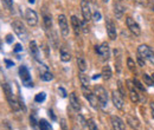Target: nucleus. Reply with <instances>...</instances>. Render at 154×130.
Returning <instances> with one entry per match:
<instances>
[{"mask_svg": "<svg viewBox=\"0 0 154 130\" xmlns=\"http://www.w3.org/2000/svg\"><path fill=\"white\" fill-rule=\"evenodd\" d=\"M2 89H4V92H5V96H6V99H7L8 104H10V107L12 108V110H13V111H18V110L20 109V104H19V102L14 98L11 86H10L7 83H4V84H2Z\"/></svg>", "mask_w": 154, "mask_h": 130, "instance_id": "obj_1", "label": "nucleus"}, {"mask_svg": "<svg viewBox=\"0 0 154 130\" xmlns=\"http://www.w3.org/2000/svg\"><path fill=\"white\" fill-rule=\"evenodd\" d=\"M95 95L97 97L98 104L102 108H106V105L108 104V92H107V90L102 85H96L95 86Z\"/></svg>", "mask_w": 154, "mask_h": 130, "instance_id": "obj_2", "label": "nucleus"}, {"mask_svg": "<svg viewBox=\"0 0 154 130\" xmlns=\"http://www.w3.org/2000/svg\"><path fill=\"white\" fill-rule=\"evenodd\" d=\"M12 27H13V31L16 32V35L21 39V40H26L27 39V31L24 26V24L19 21V20H16L12 23Z\"/></svg>", "mask_w": 154, "mask_h": 130, "instance_id": "obj_3", "label": "nucleus"}, {"mask_svg": "<svg viewBox=\"0 0 154 130\" xmlns=\"http://www.w3.org/2000/svg\"><path fill=\"white\" fill-rule=\"evenodd\" d=\"M19 76H20V79L23 82V84L27 88H32L33 86V83L31 80V76H30V72H29V69L24 65H21L19 68Z\"/></svg>", "mask_w": 154, "mask_h": 130, "instance_id": "obj_4", "label": "nucleus"}, {"mask_svg": "<svg viewBox=\"0 0 154 130\" xmlns=\"http://www.w3.org/2000/svg\"><path fill=\"white\" fill-rule=\"evenodd\" d=\"M137 52L142 58L148 59L152 64H154V52L152 51L151 47H148L147 45H140L137 49Z\"/></svg>", "mask_w": 154, "mask_h": 130, "instance_id": "obj_5", "label": "nucleus"}, {"mask_svg": "<svg viewBox=\"0 0 154 130\" xmlns=\"http://www.w3.org/2000/svg\"><path fill=\"white\" fill-rule=\"evenodd\" d=\"M82 92L84 95V97L88 99V102L90 103V105L94 108V109H97L98 107V101H97L96 95L94 92H91L89 89H87L85 86H82Z\"/></svg>", "mask_w": 154, "mask_h": 130, "instance_id": "obj_6", "label": "nucleus"}, {"mask_svg": "<svg viewBox=\"0 0 154 130\" xmlns=\"http://www.w3.org/2000/svg\"><path fill=\"white\" fill-rule=\"evenodd\" d=\"M126 25H127V27L129 29V31H131L134 36H140V35H141V29H140L139 24H137L133 18L127 17V18H126Z\"/></svg>", "mask_w": 154, "mask_h": 130, "instance_id": "obj_7", "label": "nucleus"}, {"mask_svg": "<svg viewBox=\"0 0 154 130\" xmlns=\"http://www.w3.org/2000/svg\"><path fill=\"white\" fill-rule=\"evenodd\" d=\"M58 25H59V30L63 37H68L69 36V24L68 20L65 18L64 14H60L58 17Z\"/></svg>", "mask_w": 154, "mask_h": 130, "instance_id": "obj_8", "label": "nucleus"}, {"mask_svg": "<svg viewBox=\"0 0 154 130\" xmlns=\"http://www.w3.org/2000/svg\"><path fill=\"white\" fill-rule=\"evenodd\" d=\"M25 19L27 21V24L30 26H36L38 24V17H37V13L31 10V8H27L25 11Z\"/></svg>", "mask_w": 154, "mask_h": 130, "instance_id": "obj_9", "label": "nucleus"}, {"mask_svg": "<svg viewBox=\"0 0 154 130\" xmlns=\"http://www.w3.org/2000/svg\"><path fill=\"white\" fill-rule=\"evenodd\" d=\"M81 10L84 20L88 23L91 19V11H90V5L88 0H81Z\"/></svg>", "mask_w": 154, "mask_h": 130, "instance_id": "obj_10", "label": "nucleus"}, {"mask_svg": "<svg viewBox=\"0 0 154 130\" xmlns=\"http://www.w3.org/2000/svg\"><path fill=\"white\" fill-rule=\"evenodd\" d=\"M95 51L103 59H108L110 56V51H109V45L107 43H103L102 45H96L95 46Z\"/></svg>", "mask_w": 154, "mask_h": 130, "instance_id": "obj_11", "label": "nucleus"}, {"mask_svg": "<svg viewBox=\"0 0 154 130\" xmlns=\"http://www.w3.org/2000/svg\"><path fill=\"white\" fill-rule=\"evenodd\" d=\"M112 101H113V104L115 105L116 109H122L123 108V96L120 93V91H113L112 93Z\"/></svg>", "mask_w": 154, "mask_h": 130, "instance_id": "obj_12", "label": "nucleus"}, {"mask_svg": "<svg viewBox=\"0 0 154 130\" xmlns=\"http://www.w3.org/2000/svg\"><path fill=\"white\" fill-rule=\"evenodd\" d=\"M106 29H107V33H108L109 38H110L112 40H115L116 36H117V35H116V29H115V26H114V24H113V21L109 18L106 19Z\"/></svg>", "mask_w": 154, "mask_h": 130, "instance_id": "obj_13", "label": "nucleus"}, {"mask_svg": "<svg viewBox=\"0 0 154 130\" xmlns=\"http://www.w3.org/2000/svg\"><path fill=\"white\" fill-rule=\"evenodd\" d=\"M110 121H112V125H113V129L114 130H126L125 123H123V121H122L120 117H117V116H112Z\"/></svg>", "mask_w": 154, "mask_h": 130, "instance_id": "obj_14", "label": "nucleus"}, {"mask_svg": "<svg viewBox=\"0 0 154 130\" xmlns=\"http://www.w3.org/2000/svg\"><path fill=\"white\" fill-rule=\"evenodd\" d=\"M69 99H70V104H71V108L75 110V111H79L81 110V104H79V101L77 98L76 93L71 92L69 95Z\"/></svg>", "mask_w": 154, "mask_h": 130, "instance_id": "obj_15", "label": "nucleus"}, {"mask_svg": "<svg viewBox=\"0 0 154 130\" xmlns=\"http://www.w3.org/2000/svg\"><path fill=\"white\" fill-rule=\"evenodd\" d=\"M30 52H31L32 57H33L36 60H39V49H38V46H37V43H36L35 40H32V41L30 43Z\"/></svg>", "mask_w": 154, "mask_h": 130, "instance_id": "obj_16", "label": "nucleus"}, {"mask_svg": "<svg viewBox=\"0 0 154 130\" xmlns=\"http://www.w3.org/2000/svg\"><path fill=\"white\" fill-rule=\"evenodd\" d=\"M71 26H72V29H74L75 35L78 36L79 32H81V23H79V20H78L77 17H75V16L71 17Z\"/></svg>", "mask_w": 154, "mask_h": 130, "instance_id": "obj_17", "label": "nucleus"}, {"mask_svg": "<svg viewBox=\"0 0 154 130\" xmlns=\"http://www.w3.org/2000/svg\"><path fill=\"white\" fill-rule=\"evenodd\" d=\"M77 66L81 72H84L87 70V62L83 57H77Z\"/></svg>", "mask_w": 154, "mask_h": 130, "instance_id": "obj_18", "label": "nucleus"}, {"mask_svg": "<svg viewBox=\"0 0 154 130\" xmlns=\"http://www.w3.org/2000/svg\"><path fill=\"white\" fill-rule=\"evenodd\" d=\"M102 78L104 79V80H108V79H110V77H112V69H110V66L109 65H106V66H103V69H102Z\"/></svg>", "mask_w": 154, "mask_h": 130, "instance_id": "obj_19", "label": "nucleus"}, {"mask_svg": "<svg viewBox=\"0 0 154 130\" xmlns=\"http://www.w3.org/2000/svg\"><path fill=\"white\" fill-rule=\"evenodd\" d=\"M114 12H115V16L117 18H122L123 12H125V8H123V6H121L119 2H115V4H114Z\"/></svg>", "mask_w": 154, "mask_h": 130, "instance_id": "obj_20", "label": "nucleus"}, {"mask_svg": "<svg viewBox=\"0 0 154 130\" xmlns=\"http://www.w3.org/2000/svg\"><path fill=\"white\" fill-rule=\"evenodd\" d=\"M38 125L40 130H52L51 124L46 119H44V118H42L40 121H38Z\"/></svg>", "mask_w": 154, "mask_h": 130, "instance_id": "obj_21", "label": "nucleus"}, {"mask_svg": "<svg viewBox=\"0 0 154 130\" xmlns=\"http://www.w3.org/2000/svg\"><path fill=\"white\" fill-rule=\"evenodd\" d=\"M127 121H128L129 125H131V127H133V128H139V125H140L139 119H137V118H135V117H133L132 115H128V116H127Z\"/></svg>", "mask_w": 154, "mask_h": 130, "instance_id": "obj_22", "label": "nucleus"}, {"mask_svg": "<svg viewBox=\"0 0 154 130\" xmlns=\"http://www.w3.org/2000/svg\"><path fill=\"white\" fill-rule=\"evenodd\" d=\"M60 59H62V62H69L71 59V56H70L69 51H66L64 47L60 49Z\"/></svg>", "mask_w": 154, "mask_h": 130, "instance_id": "obj_23", "label": "nucleus"}, {"mask_svg": "<svg viewBox=\"0 0 154 130\" xmlns=\"http://www.w3.org/2000/svg\"><path fill=\"white\" fill-rule=\"evenodd\" d=\"M79 80H81L82 86L89 88V78H88V76H85L83 72H82V74H79Z\"/></svg>", "mask_w": 154, "mask_h": 130, "instance_id": "obj_24", "label": "nucleus"}, {"mask_svg": "<svg viewBox=\"0 0 154 130\" xmlns=\"http://www.w3.org/2000/svg\"><path fill=\"white\" fill-rule=\"evenodd\" d=\"M115 65H116V71L120 72L121 71V55L119 53L117 50H115Z\"/></svg>", "mask_w": 154, "mask_h": 130, "instance_id": "obj_25", "label": "nucleus"}, {"mask_svg": "<svg viewBox=\"0 0 154 130\" xmlns=\"http://www.w3.org/2000/svg\"><path fill=\"white\" fill-rule=\"evenodd\" d=\"M44 25H45L46 29H51V26H52V19H51L50 14L44 13Z\"/></svg>", "mask_w": 154, "mask_h": 130, "instance_id": "obj_26", "label": "nucleus"}, {"mask_svg": "<svg viewBox=\"0 0 154 130\" xmlns=\"http://www.w3.org/2000/svg\"><path fill=\"white\" fill-rule=\"evenodd\" d=\"M40 78H42V80H44V82H50V80L54 79V74H51L50 71H46V72H44V74L40 76Z\"/></svg>", "mask_w": 154, "mask_h": 130, "instance_id": "obj_27", "label": "nucleus"}, {"mask_svg": "<svg viewBox=\"0 0 154 130\" xmlns=\"http://www.w3.org/2000/svg\"><path fill=\"white\" fill-rule=\"evenodd\" d=\"M142 78H143V82H145L147 85H149V86H153L154 85V80H153V78H152V76H148L147 74H145L142 76Z\"/></svg>", "mask_w": 154, "mask_h": 130, "instance_id": "obj_28", "label": "nucleus"}, {"mask_svg": "<svg viewBox=\"0 0 154 130\" xmlns=\"http://www.w3.org/2000/svg\"><path fill=\"white\" fill-rule=\"evenodd\" d=\"M45 98H46V93L45 92H39L36 95V97H35V101L37 102V103H42V102H44L45 101Z\"/></svg>", "mask_w": 154, "mask_h": 130, "instance_id": "obj_29", "label": "nucleus"}, {"mask_svg": "<svg viewBox=\"0 0 154 130\" xmlns=\"http://www.w3.org/2000/svg\"><path fill=\"white\" fill-rule=\"evenodd\" d=\"M127 64H128V69L133 72V74H135L136 72V70H135V63H134V60L132 59V58H128L127 59Z\"/></svg>", "mask_w": 154, "mask_h": 130, "instance_id": "obj_30", "label": "nucleus"}, {"mask_svg": "<svg viewBox=\"0 0 154 130\" xmlns=\"http://www.w3.org/2000/svg\"><path fill=\"white\" fill-rule=\"evenodd\" d=\"M129 97H131V101H132L133 103H137V102H139V99H140L139 93L136 92V91H131V93H129Z\"/></svg>", "mask_w": 154, "mask_h": 130, "instance_id": "obj_31", "label": "nucleus"}, {"mask_svg": "<svg viewBox=\"0 0 154 130\" xmlns=\"http://www.w3.org/2000/svg\"><path fill=\"white\" fill-rule=\"evenodd\" d=\"M87 123H88V128H89V130H98L96 123L94 122L93 118H89V119L87 121Z\"/></svg>", "mask_w": 154, "mask_h": 130, "instance_id": "obj_32", "label": "nucleus"}, {"mask_svg": "<svg viewBox=\"0 0 154 130\" xmlns=\"http://www.w3.org/2000/svg\"><path fill=\"white\" fill-rule=\"evenodd\" d=\"M133 82H134L135 86H136L137 89H140L141 91H145V86H143V85L141 84V82H140V80H139L137 78H134V79H133Z\"/></svg>", "mask_w": 154, "mask_h": 130, "instance_id": "obj_33", "label": "nucleus"}, {"mask_svg": "<svg viewBox=\"0 0 154 130\" xmlns=\"http://www.w3.org/2000/svg\"><path fill=\"white\" fill-rule=\"evenodd\" d=\"M126 84H127V86H128V89L131 90V91H135V89H136V86H135V84H134V82L133 80H127L126 82Z\"/></svg>", "mask_w": 154, "mask_h": 130, "instance_id": "obj_34", "label": "nucleus"}, {"mask_svg": "<svg viewBox=\"0 0 154 130\" xmlns=\"http://www.w3.org/2000/svg\"><path fill=\"white\" fill-rule=\"evenodd\" d=\"M37 123H38V122L36 121L35 115H31V116H30V124H31L33 128H36V127H37Z\"/></svg>", "mask_w": 154, "mask_h": 130, "instance_id": "obj_35", "label": "nucleus"}, {"mask_svg": "<svg viewBox=\"0 0 154 130\" xmlns=\"http://www.w3.org/2000/svg\"><path fill=\"white\" fill-rule=\"evenodd\" d=\"M58 92H59V95H60V97H63V98H65V97L68 96V93H66V91H65V89H63V88H59V89H58Z\"/></svg>", "mask_w": 154, "mask_h": 130, "instance_id": "obj_36", "label": "nucleus"}, {"mask_svg": "<svg viewBox=\"0 0 154 130\" xmlns=\"http://www.w3.org/2000/svg\"><path fill=\"white\" fill-rule=\"evenodd\" d=\"M13 40H14V37H13L12 35H7V36H6V43H7V44H12Z\"/></svg>", "mask_w": 154, "mask_h": 130, "instance_id": "obj_37", "label": "nucleus"}, {"mask_svg": "<svg viewBox=\"0 0 154 130\" xmlns=\"http://www.w3.org/2000/svg\"><path fill=\"white\" fill-rule=\"evenodd\" d=\"M93 17H94V19H95L96 21H98V20H101V13H100L98 11H96V12L93 14Z\"/></svg>", "mask_w": 154, "mask_h": 130, "instance_id": "obj_38", "label": "nucleus"}, {"mask_svg": "<svg viewBox=\"0 0 154 130\" xmlns=\"http://www.w3.org/2000/svg\"><path fill=\"white\" fill-rule=\"evenodd\" d=\"M137 63H139V65L140 66H145V62H143V59H142V57L139 55V57H137Z\"/></svg>", "mask_w": 154, "mask_h": 130, "instance_id": "obj_39", "label": "nucleus"}, {"mask_svg": "<svg viewBox=\"0 0 154 130\" xmlns=\"http://www.w3.org/2000/svg\"><path fill=\"white\" fill-rule=\"evenodd\" d=\"M20 51H23V46H21L20 44H16V46H14V52H20Z\"/></svg>", "mask_w": 154, "mask_h": 130, "instance_id": "obj_40", "label": "nucleus"}, {"mask_svg": "<svg viewBox=\"0 0 154 130\" xmlns=\"http://www.w3.org/2000/svg\"><path fill=\"white\" fill-rule=\"evenodd\" d=\"M5 5L7 8H12V0H5Z\"/></svg>", "mask_w": 154, "mask_h": 130, "instance_id": "obj_41", "label": "nucleus"}, {"mask_svg": "<svg viewBox=\"0 0 154 130\" xmlns=\"http://www.w3.org/2000/svg\"><path fill=\"white\" fill-rule=\"evenodd\" d=\"M134 1L140 5H147V2H148V0H134Z\"/></svg>", "mask_w": 154, "mask_h": 130, "instance_id": "obj_42", "label": "nucleus"}, {"mask_svg": "<svg viewBox=\"0 0 154 130\" xmlns=\"http://www.w3.org/2000/svg\"><path fill=\"white\" fill-rule=\"evenodd\" d=\"M5 63H6L7 68H11V66H13V65H14V64H13V62H11V60H8V59H6V60H5Z\"/></svg>", "mask_w": 154, "mask_h": 130, "instance_id": "obj_43", "label": "nucleus"}, {"mask_svg": "<svg viewBox=\"0 0 154 130\" xmlns=\"http://www.w3.org/2000/svg\"><path fill=\"white\" fill-rule=\"evenodd\" d=\"M49 115L51 116V118H52L54 121H56V116L54 115V111H52V110H49Z\"/></svg>", "mask_w": 154, "mask_h": 130, "instance_id": "obj_44", "label": "nucleus"}, {"mask_svg": "<svg viewBox=\"0 0 154 130\" xmlns=\"http://www.w3.org/2000/svg\"><path fill=\"white\" fill-rule=\"evenodd\" d=\"M151 109H152V116H153V118H154V103L151 104Z\"/></svg>", "mask_w": 154, "mask_h": 130, "instance_id": "obj_45", "label": "nucleus"}, {"mask_svg": "<svg viewBox=\"0 0 154 130\" xmlns=\"http://www.w3.org/2000/svg\"><path fill=\"white\" fill-rule=\"evenodd\" d=\"M100 76H101V74H94V76H93V79H97V78H100Z\"/></svg>", "mask_w": 154, "mask_h": 130, "instance_id": "obj_46", "label": "nucleus"}, {"mask_svg": "<svg viewBox=\"0 0 154 130\" xmlns=\"http://www.w3.org/2000/svg\"><path fill=\"white\" fill-rule=\"evenodd\" d=\"M151 7H152V10L154 11V2H152V4H151Z\"/></svg>", "mask_w": 154, "mask_h": 130, "instance_id": "obj_47", "label": "nucleus"}, {"mask_svg": "<svg viewBox=\"0 0 154 130\" xmlns=\"http://www.w3.org/2000/svg\"><path fill=\"white\" fill-rule=\"evenodd\" d=\"M29 2L30 4H35V0H29Z\"/></svg>", "mask_w": 154, "mask_h": 130, "instance_id": "obj_48", "label": "nucleus"}, {"mask_svg": "<svg viewBox=\"0 0 154 130\" xmlns=\"http://www.w3.org/2000/svg\"><path fill=\"white\" fill-rule=\"evenodd\" d=\"M152 78H153V80H154V72H153V74H152Z\"/></svg>", "mask_w": 154, "mask_h": 130, "instance_id": "obj_49", "label": "nucleus"}, {"mask_svg": "<svg viewBox=\"0 0 154 130\" xmlns=\"http://www.w3.org/2000/svg\"><path fill=\"white\" fill-rule=\"evenodd\" d=\"M103 1H104V2H107V1H108V0H103Z\"/></svg>", "mask_w": 154, "mask_h": 130, "instance_id": "obj_50", "label": "nucleus"}]
</instances>
